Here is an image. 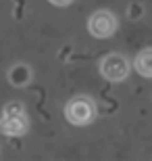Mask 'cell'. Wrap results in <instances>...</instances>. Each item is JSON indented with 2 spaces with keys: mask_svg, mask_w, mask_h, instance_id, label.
<instances>
[{
  "mask_svg": "<svg viewBox=\"0 0 152 161\" xmlns=\"http://www.w3.org/2000/svg\"><path fill=\"white\" fill-rule=\"evenodd\" d=\"M100 75L106 82H123L129 75V61L123 54H106L100 61Z\"/></svg>",
  "mask_w": 152,
  "mask_h": 161,
  "instance_id": "cell-2",
  "label": "cell"
},
{
  "mask_svg": "<svg viewBox=\"0 0 152 161\" xmlns=\"http://www.w3.org/2000/svg\"><path fill=\"white\" fill-rule=\"evenodd\" d=\"M117 27H119V21L111 11H96L88 21L90 34H92L94 38H100V40L111 38L113 34L117 31Z\"/></svg>",
  "mask_w": 152,
  "mask_h": 161,
  "instance_id": "cell-3",
  "label": "cell"
},
{
  "mask_svg": "<svg viewBox=\"0 0 152 161\" xmlns=\"http://www.w3.org/2000/svg\"><path fill=\"white\" fill-rule=\"evenodd\" d=\"M142 15H144V8H142V4H138V2H131V4L127 6V17L134 21V19H140Z\"/></svg>",
  "mask_w": 152,
  "mask_h": 161,
  "instance_id": "cell-8",
  "label": "cell"
},
{
  "mask_svg": "<svg viewBox=\"0 0 152 161\" xmlns=\"http://www.w3.org/2000/svg\"><path fill=\"white\" fill-rule=\"evenodd\" d=\"M29 80H31V69L23 63H17L8 71V82L13 86H25V84H29Z\"/></svg>",
  "mask_w": 152,
  "mask_h": 161,
  "instance_id": "cell-6",
  "label": "cell"
},
{
  "mask_svg": "<svg viewBox=\"0 0 152 161\" xmlns=\"http://www.w3.org/2000/svg\"><path fill=\"white\" fill-rule=\"evenodd\" d=\"M19 113H23V103L13 101L8 105H4V113L2 115H19Z\"/></svg>",
  "mask_w": 152,
  "mask_h": 161,
  "instance_id": "cell-7",
  "label": "cell"
},
{
  "mask_svg": "<svg viewBox=\"0 0 152 161\" xmlns=\"http://www.w3.org/2000/svg\"><path fill=\"white\" fill-rule=\"evenodd\" d=\"M94 115H96V107H94V103L86 96H75V98H71L67 103V107H65V117L67 121L73 125H86L94 119Z\"/></svg>",
  "mask_w": 152,
  "mask_h": 161,
  "instance_id": "cell-1",
  "label": "cell"
},
{
  "mask_svg": "<svg viewBox=\"0 0 152 161\" xmlns=\"http://www.w3.org/2000/svg\"><path fill=\"white\" fill-rule=\"evenodd\" d=\"M135 71L144 75V78H152V48H144L138 57H135Z\"/></svg>",
  "mask_w": 152,
  "mask_h": 161,
  "instance_id": "cell-5",
  "label": "cell"
},
{
  "mask_svg": "<svg viewBox=\"0 0 152 161\" xmlns=\"http://www.w3.org/2000/svg\"><path fill=\"white\" fill-rule=\"evenodd\" d=\"M29 128V121L23 113L19 115H2V124H0V130L4 136H23Z\"/></svg>",
  "mask_w": 152,
  "mask_h": 161,
  "instance_id": "cell-4",
  "label": "cell"
},
{
  "mask_svg": "<svg viewBox=\"0 0 152 161\" xmlns=\"http://www.w3.org/2000/svg\"><path fill=\"white\" fill-rule=\"evenodd\" d=\"M52 4H56V6H67V4H71L73 0H50Z\"/></svg>",
  "mask_w": 152,
  "mask_h": 161,
  "instance_id": "cell-9",
  "label": "cell"
}]
</instances>
